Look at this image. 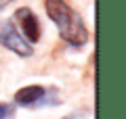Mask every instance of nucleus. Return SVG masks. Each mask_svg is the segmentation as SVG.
Masks as SVG:
<instances>
[{
  "label": "nucleus",
  "instance_id": "7",
  "mask_svg": "<svg viewBox=\"0 0 126 119\" xmlns=\"http://www.w3.org/2000/svg\"><path fill=\"white\" fill-rule=\"evenodd\" d=\"M63 119H76V117H74V115H69V117H63Z\"/></svg>",
  "mask_w": 126,
  "mask_h": 119
},
{
  "label": "nucleus",
  "instance_id": "2",
  "mask_svg": "<svg viewBox=\"0 0 126 119\" xmlns=\"http://www.w3.org/2000/svg\"><path fill=\"white\" fill-rule=\"evenodd\" d=\"M0 44L4 46V48L13 50V52L19 54V57H32L30 42L15 29L13 23H4V25L0 27Z\"/></svg>",
  "mask_w": 126,
  "mask_h": 119
},
{
  "label": "nucleus",
  "instance_id": "3",
  "mask_svg": "<svg viewBox=\"0 0 126 119\" xmlns=\"http://www.w3.org/2000/svg\"><path fill=\"white\" fill-rule=\"evenodd\" d=\"M15 19L21 23V29L25 34V40L30 44H36L38 40H40V23H38L36 15L32 13L30 9H19L15 13Z\"/></svg>",
  "mask_w": 126,
  "mask_h": 119
},
{
  "label": "nucleus",
  "instance_id": "6",
  "mask_svg": "<svg viewBox=\"0 0 126 119\" xmlns=\"http://www.w3.org/2000/svg\"><path fill=\"white\" fill-rule=\"evenodd\" d=\"M9 2H11V0H0V9H4V6L9 4Z\"/></svg>",
  "mask_w": 126,
  "mask_h": 119
},
{
  "label": "nucleus",
  "instance_id": "1",
  "mask_svg": "<svg viewBox=\"0 0 126 119\" xmlns=\"http://www.w3.org/2000/svg\"><path fill=\"white\" fill-rule=\"evenodd\" d=\"M46 15L53 19L57 25L59 36H61L69 46L74 48H82L88 42V29H86L82 17L65 2V0H46Z\"/></svg>",
  "mask_w": 126,
  "mask_h": 119
},
{
  "label": "nucleus",
  "instance_id": "4",
  "mask_svg": "<svg viewBox=\"0 0 126 119\" xmlns=\"http://www.w3.org/2000/svg\"><path fill=\"white\" fill-rule=\"evenodd\" d=\"M44 96H46V90L42 86H25L15 94V102L21 107H36L44 100Z\"/></svg>",
  "mask_w": 126,
  "mask_h": 119
},
{
  "label": "nucleus",
  "instance_id": "5",
  "mask_svg": "<svg viewBox=\"0 0 126 119\" xmlns=\"http://www.w3.org/2000/svg\"><path fill=\"white\" fill-rule=\"evenodd\" d=\"M15 117V107L9 102H0V119H13Z\"/></svg>",
  "mask_w": 126,
  "mask_h": 119
}]
</instances>
